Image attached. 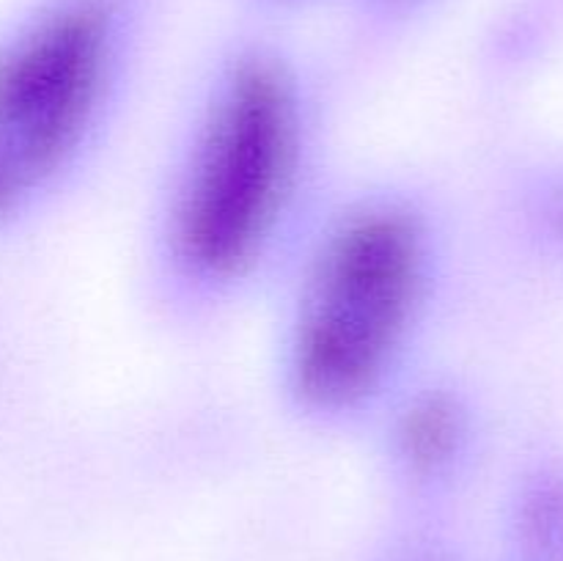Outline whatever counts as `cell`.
<instances>
[{
    "label": "cell",
    "mask_w": 563,
    "mask_h": 561,
    "mask_svg": "<svg viewBox=\"0 0 563 561\" xmlns=\"http://www.w3.org/2000/svg\"><path fill=\"white\" fill-rule=\"evenodd\" d=\"M322 108L291 55L231 50L192 94L148 223V273L181 317H214L280 275L311 226Z\"/></svg>",
    "instance_id": "1"
},
{
    "label": "cell",
    "mask_w": 563,
    "mask_h": 561,
    "mask_svg": "<svg viewBox=\"0 0 563 561\" xmlns=\"http://www.w3.org/2000/svg\"><path fill=\"white\" fill-rule=\"evenodd\" d=\"M449 273L429 193L368 182L324 201L280 270L273 377L286 413L328 432L372 427L421 372Z\"/></svg>",
    "instance_id": "2"
},
{
    "label": "cell",
    "mask_w": 563,
    "mask_h": 561,
    "mask_svg": "<svg viewBox=\"0 0 563 561\" xmlns=\"http://www.w3.org/2000/svg\"><path fill=\"white\" fill-rule=\"evenodd\" d=\"M132 61L124 0H49L0 44V223L58 201L97 163Z\"/></svg>",
    "instance_id": "3"
},
{
    "label": "cell",
    "mask_w": 563,
    "mask_h": 561,
    "mask_svg": "<svg viewBox=\"0 0 563 561\" xmlns=\"http://www.w3.org/2000/svg\"><path fill=\"white\" fill-rule=\"evenodd\" d=\"M396 512L451 515L484 454V416L456 380L418 372L372 421Z\"/></svg>",
    "instance_id": "4"
},
{
    "label": "cell",
    "mask_w": 563,
    "mask_h": 561,
    "mask_svg": "<svg viewBox=\"0 0 563 561\" xmlns=\"http://www.w3.org/2000/svg\"><path fill=\"white\" fill-rule=\"evenodd\" d=\"M500 561H563V454L528 457L511 479L500 522Z\"/></svg>",
    "instance_id": "5"
},
{
    "label": "cell",
    "mask_w": 563,
    "mask_h": 561,
    "mask_svg": "<svg viewBox=\"0 0 563 561\" xmlns=\"http://www.w3.org/2000/svg\"><path fill=\"white\" fill-rule=\"evenodd\" d=\"M511 209L522 240L539 256L563 267V160L522 176Z\"/></svg>",
    "instance_id": "6"
},
{
    "label": "cell",
    "mask_w": 563,
    "mask_h": 561,
    "mask_svg": "<svg viewBox=\"0 0 563 561\" xmlns=\"http://www.w3.org/2000/svg\"><path fill=\"white\" fill-rule=\"evenodd\" d=\"M361 561H471L454 534L451 515L396 512L372 539Z\"/></svg>",
    "instance_id": "7"
},
{
    "label": "cell",
    "mask_w": 563,
    "mask_h": 561,
    "mask_svg": "<svg viewBox=\"0 0 563 561\" xmlns=\"http://www.w3.org/2000/svg\"><path fill=\"white\" fill-rule=\"evenodd\" d=\"M385 6H410V3H416V0H383Z\"/></svg>",
    "instance_id": "8"
}]
</instances>
